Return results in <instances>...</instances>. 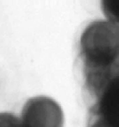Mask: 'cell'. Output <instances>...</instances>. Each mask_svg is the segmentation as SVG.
<instances>
[{"label": "cell", "instance_id": "1", "mask_svg": "<svg viewBox=\"0 0 119 127\" xmlns=\"http://www.w3.org/2000/svg\"><path fill=\"white\" fill-rule=\"evenodd\" d=\"M83 85H95L119 67V27L97 20L83 31L80 41Z\"/></svg>", "mask_w": 119, "mask_h": 127}, {"label": "cell", "instance_id": "2", "mask_svg": "<svg viewBox=\"0 0 119 127\" xmlns=\"http://www.w3.org/2000/svg\"><path fill=\"white\" fill-rule=\"evenodd\" d=\"M86 100L88 119L104 127H119V68Z\"/></svg>", "mask_w": 119, "mask_h": 127}, {"label": "cell", "instance_id": "3", "mask_svg": "<svg viewBox=\"0 0 119 127\" xmlns=\"http://www.w3.org/2000/svg\"><path fill=\"white\" fill-rule=\"evenodd\" d=\"M22 127H63L64 113L51 97L39 95L26 101L19 116Z\"/></svg>", "mask_w": 119, "mask_h": 127}, {"label": "cell", "instance_id": "4", "mask_svg": "<svg viewBox=\"0 0 119 127\" xmlns=\"http://www.w3.org/2000/svg\"><path fill=\"white\" fill-rule=\"evenodd\" d=\"M101 8L109 22L119 27V1L103 0Z\"/></svg>", "mask_w": 119, "mask_h": 127}, {"label": "cell", "instance_id": "5", "mask_svg": "<svg viewBox=\"0 0 119 127\" xmlns=\"http://www.w3.org/2000/svg\"><path fill=\"white\" fill-rule=\"evenodd\" d=\"M0 127H22L19 116L13 112H0Z\"/></svg>", "mask_w": 119, "mask_h": 127}]
</instances>
